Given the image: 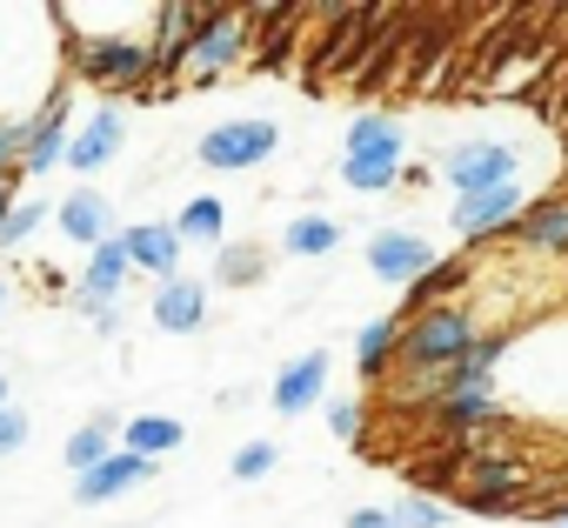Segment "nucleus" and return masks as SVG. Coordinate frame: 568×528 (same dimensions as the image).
Returning <instances> with one entry per match:
<instances>
[{
	"instance_id": "obj_1",
	"label": "nucleus",
	"mask_w": 568,
	"mask_h": 528,
	"mask_svg": "<svg viewBox=\"0 0 568 528\" xmlns=\"http://www.w3.org/2000/svg\"><path fill=\"white\" fill-rule=\"evenodd\" d=\"M54 34H61V68H68L81 88L141 94V88L154 81V48L134 41V34H74L61 14H54Z\"/></svg>"
},
{
	"instance_id": "obj_2",
	"label": "nucleus",
	"mask_w": 568,
	"mask_h": 528,
	"mask_svg": "<svg viewBox=\"0 0 568 528\" xmlns=\"http://www.w3.org/2000/svg\"><path fill=\"white\" fill-rule=\"evenodd\" d=\"M247 54H254V34H247V14H234V8H207L201 14V28H194V41H187V54H181V88H214V81H227L234 68H247Z\"/></svg>"
},
{
	"instance_id": "obj_3",
	"label": "nucleus",
	"mask_w": 568,
	"mask_h": 528,
	"mask_svg": "<svg viewBox=\"0 0 568 528\" xmlns=\"http://www.w3.org/2000/svg\"><path fill=\"white\" fill-rule=\"evenodd\" d=\"M274 154H281V121H267V114L214 121L201 134V148H194V161L214 167V174H247V167H267Z\"/></svg>"
},
{
	"instance_id": "obj_4",
	"label": "nucleus",
	"mask_w": 568,
	"mask_h": 528,
	"mask_svg": "<svg viewBox=\"0 0 568 528\" xmlns=\"http://www.w3.org/2000/svg\"><path fill=\"white\" fill-rule=\"evenodd\" d=\"M442 181L455 187V201L488 194V187H515V181H521V148H515V141H495V134L455 141V148L442 154Z\"/></svg>"
},
{
	"instance_id": "obj_5",
	"label": "nucleus",
	"mask_w": 568,
	"mask_h": 528,
	"mask_svg": "<svg viewBox=\"0 0 568 528\" xmlns=\"http://www.w3.org/2000/svg\"><path fill=\"white\" fill-rule=\"evenodd\" d=\"M435 261H442V254H435V241H428L422 227H375V234H368V275L388 282V288H402V295L435 268Z\"/></svg>"
},
{
	"instance_id": "obj_6",
	"label": "nucleus",
	"mask_w": 568,
	"mask_h": 528,
	"mask_svg": "<svg viewBox=\"0 0 568 528\" xmlns=\"http://www.w3.org/2000/svg\"><path fill=\"white\" fill-rule=\"evenodd\" d=\"M521 207H528L521 181H515V187H488V194H468V201H455V207H448V227H455L468 247H481V241H501V234L521 221Z\"/></svg>"
},
{
	"instance_id": "obj_7",
	"label": "nucleus",
	"mask_w": 568,
	"mask_h": 528,
	"mask_svg": "<svg viewBox=\"0 0 568 528\" xmlns=\"http://www.w3.org/2000/svg\"><path fill=\"white\" fill-rule=\"evenodd\" d=\"M68 134H74V94L61 88L34 121H28V148H21V181L28 174H48V167H68Z\"/></svg>"
},
{
	"instance_id": "obj_8",
	"label": "nucleus",
	"mask_w": 568,
	"mask_h": 528,
	"mask_svg": "<svg viewBox=\"0 0 568 528\" xmlns=\"http://www.w3.org/2000/svg\"><path fill=\"white\" fill-rule=\"evenodd\" d=\"M121 141H128V114H121L114 101H101V108H88V121L68 134V167H74V174H101V167L121 154Z\"/></svg>"
},
{
	"instance_id": "obj_9",
	"label": "nucleus",
	"mask_w": 568,
	"mask_h": 528,
	"mask_svg": "<svg viewBox=\"0 0 568 528\" xmlns=\"http://www.w3.org/2000/svg\"><path fill=\"white\" fill-rule=\"evenodd\" d=\"M161 475V461H141V455H128V448H114L101 468H88V475H74V501L81 508H108V501H121V495H134L141 481H154Z\"/></svg>"
},
{
	"instance_id": "obj_10",
	"label": "nucleus",
	"mask_w": 568,
	"mask_h": 528,
	"mask_svg": "<svg viewBox=\"0 0 568 528\" xmlns=\"http://www.w3.org/2000/svg\"><path fill=\"white\" fill-rule=\"evenodd\" d=\"M322 395H328V355L322 348L295 355L288 368H274V382H267L274 415H308V408H322Z\"/></svg>"
},
{
	"instance_id": "obj_11",
	"label": "nucleus",
	"mask_w": 568,
	"mask_h": 528,
	"mask_svg": "<svg viewBox=\"0 0 568 528\" xmlns=\"http://www.w3.org/2000/svg\"><path fill=\"white\" fill-rule=\"evenodd\" d=\"M54 221H61V234H68V241H81L88 254H94L101 241H114V234H121V227H114V201H108L94 181H81L74 194H61Z\"/></svg>"
},
{
	"instance_id": "obj_12",
	"label": "nucleus",
	"mask_w": 568,
	"mask_h": 528,
	"mask_svg": "<svg viewBox=\"0 0 568 528\" xmlns=\"http://www.w3.org/2000/svg\"><path fill=\"white\" fill-rule=\"evenodd\" d=\"M515 247L528 254H548V261H568V194H541L521 207V221L508 227Z\"/></svg>"
},
{
	"instance_id": "obj_13",
	"label": "nucleus",
	"mask_w": 568,
	"mask_h": 528,
	"mask_svg": "<svg viewBox=\"0 0 568 528\" xmlns=\"http://www.w3.org/2000/svg\"><path fill=\"white\" fill-rule=\"evenodd\" d=\"M121 247L134 261V275H154V282L181 275V234H174V221H134V227H121Z\"/></svg>"
},
{
	"instance_id": "obj_14",
	"label": "nucleus",
	"mask_w": 568,
	"mask_h": 528,
	"mask_svg": "<svg viewBox=\"0 0 568 528\" xmlns=\"http://www.w3.org/2000/svg\"><path fill=\"white\" fill-rule=\"evenodd\" d=\"M148 315H154V328H161V335H201V322H207V282H187V275L154 282Z\"/></svg>"
},
{
	"instance_id": "obj_15",
	"label": "nucleus",
	"mask_w": 568,
	"mask_h": 528,
	"mask_svg": "<svg viewBox=\"0 0 568 528\" xmlns=\"http://www.w3.org/2000/svg\"><path fill=\"white\" fill-rule=\"evenodd\" d=\"M342 161H388V167H408V134L395 114H355L348 121V141H342Z\"/></svg>"
},
{
	"instance_id": "obj_16",
	"label": "nucleus",
	"mask_w": 568,
	"mask_h": 528,
	"mask_svg": "<svg viewBox=\"0 0 568 528\" xmlns=\"http://www.w3.org/2000/svg\"><path fill=\"white\" fill-rule=\"evenodd\" d=\"M475 282V261L468 254H448V261H435V268L408 288V302H402V322L408 315H428V308H455V295Z\"/></svg>"
},
{
	"instance_id": "obj_17",
	"label": "nucleus",
	"mask_w": 568,
	"mask_h": 528,
	"mask_svg": "<svg viewBox=\"0 0 568 528\" xmlns=\"http://www.w3.org/2000/svg\"><path fill=\"white\" fill-rule=\"evenodd\" d=\"M134 282V261H128V247H121V234L114 241H101L94 254H88V268H81V295H94V302H121V288Z\"/></svg>"
},
{
	"instance_id": "obj_18",
	"label": "nucleus",
	"mask_w": 568,
	"mask_h": 528,
	"mask_svg": "<svg viewBox=\"0 0 568 528\" xmlns=\"http://www.w3.org/2000/svg\"><path fill=\"white\" fill-rule=\"evenodd\" d=\"M335 247H342V221L322 214V207H308V214H295L288 227H281V254H295V261H322Z\"/></svg>"
},
{
	"instance_id": "obj_19",
	"label": "nucleus",
	"mask_w": 568,
	"mask_h": 528,
	"mask_svg": "<svg viewBox=\"0 0 568 528\" xmlns=\"http://www.w3.org/2000/svg\"><path fill=\"white\" fill-rule=\"evenodd\" d=\"M181 441H187V428H181L174 415H128V422H121V448L141 455V461H161V455H174Z\"/></svg>"
},
{
	"instance_id": "obj_20",
	"label": "nucleus",
	"mask_w": 568,
	"mask_h": 528,
	"mask_svg": "<svg viewBox=\"0 0 568 528\" xmlns=\"http://www.w3.org/2000/svg\"><path fill=\"white\" fill-rule=\"evenodd\" d=\"M114 448H121V415H108V408H101V415H88V422L68 435V468H74V475H88V468H101Z\"/></svg>"
},
{
	"instance_id": "obj_21",
	"label": "nucleus",
	"mask_w": 568,
	"mask_h": 528,
	"mask_svg": "<svg viewBox=\"0 0 568 528\" xmlns=\"http://www.w3.org/2000/svg\"><path fill=\"white\" fill-rule=\"evenodd\" d=\"M462 488H488V495H528V461L521 455H508V448H488V455H475V461H462Z\"/></svg>"
},
{
	"instance_id": "obj_22",
	"label": "nucleus",
	"mask_w": 568,
	"mask_h": 528,
	"mask_svg": "<svg viewBox=\"0 0 568 528\" xmlns=\"http://www.w3.org/2000/svg\"><path fill=\"white\" fill-rule=\"evenodd\" d=\"M174 234H181V247H221V234H227V207H221L214 194H187L181 214H174Z\"/></svg>"
},
{
	"instance_id": "obj_23",
	"label": "nucleus",
	"mask_w": 568,
	"mask_h": 528,
	"mask_svg": "<svg viewBox=\"0 0 568 528\" xmlns=\"http://www.w3.org/2000/svg\"><path fill=\"white\" fill-rule=\"evenodd\" d=\"M395 348H402V315L368 322V328L355 335V368H362V382H382V375L395 368Z\"/></svg>"
},
{
	"instance_id": "obj_24",
	"label": "nucleus",
	"mask_w": 568,
	"mask_h": 528,
	"mask_svg": "<svg viewBox=\"0 0 568 528\" xmlns=\"http://www.w3.org/2000/svg\"><path fill=\"white\" fill-rule=\"evenodd\" d=\"M267 275V247L261 241H221L214 247V288H254Z\"/></svg>"
},
{
	"instance_id": "obj_25",
	"label": "nucleus",
	"mask_w": 568,
	"mask_h": 528,
	"mask_svg": "<svg viewBox=\"0 0 568 528\" xmlns=\"http://www.w3.org/2000/svg\"><path fill=\"white\" fill-rule=\"evenodd\" d=\"M408 181V167H388V161H342V187L348 194H395Z\"/></svg>"
},
{
	"instance_id": "obj_26",
	"label": "nucleus",
	"mask_w": 568,
	"mask_h": 528,
	"mask_svg": "<svg viewBox=\"0 0 568 528\" xmlns=\"http://www.w3.org/2000/svg\"><path fill=\"white\" fill-rule=\"evenodd\" d=\"M442 521H455L442 495H422V488H408V495L395 501V528H442Z\"/></svg>"
},
{
	"instance_id": "obj_27",
	"label": "nucleus",
	"mask_w": 568,
	"mask_h": 528,
	"mask_svg": "<svg viewBox=\"0 0 568 528\" xmlns=\"http://www.w3.org/2000/svg\"><path fill=\"white\" fill-rule=\"evenodd\" d=\"M54 214V201H21L14 214H8V227H0V254H14V247H28L34 234H41V221Z\"/></svg>"
},
{
	"instance_id": "obj_28",
	"label": "nucleus",
	"mask_w": 568,
	"mask_h": 528,
	"mask_svg": "<svg viewBox=\"0 0 568 528\" xmlns=\"http://www.w3.org/2000/svg\"><path fill=\"white\" fill-rule=\"evenodd\" d=\"M274 461H281V448H274V441H241V448H234V461H227V475H234V481H267V475H274Z\"/></svg>"
},
{
	"instance_id": "obj_29",
	"label": "nucleus",
	"mask_w": 568,
	"mask_h": 528,
	"mask_svg": "<svg viewBox=\"0 0 568 528\" xmlns=\"http://www.w3.org/2000/svg\"><path fill=\"white\" fill-rule=\"evenodd\" d=\"M28 435H34V422H28V408H0V461H8V455H21L28 448Z\"/></svg>"
},
{
	"instance_id": "obj_30",
	"label": "nucleus",
	"mask_w": 568,
	"mask_h": 528,
	"mask_svg": "<svg viewBox=\"0 0 568 528\" xmlns=\"http://www.w3.org/2000/svg\"><path fill=\"white\" fill-rule=\"evenodd\" d=\"M21 148H28V128L0 121V174H21Z\"/></svg>"
},
{
	"instance_id": "obj_31",
	"label": "nucleus",
	"mask_w": 568,
	"mask_h": 528,
	"mask_svg": "<svg viewBox=\"0 0 568 528\" xmlns=\"http://www.w3.org/2000/svg\"><path fill=\"white\" fill-rule=\"evenodd\" d=\"M328 428L335 441H362V402H328Z\"/></svg>"
},
{
	"instance_id": "obj_32",
	"label": "nucleus",
	"mask_w": 568,
	"mask_h": 528,
	"mask_svg": "<svg viewBox=\"0 0 568 528\" xmlns=\"http://www.w3.org/2000/svg\"><path fill=\"white\" fill-rule=\"evenodd\" d=\"M342 528H395V508H355Z\"/></svg>"
},
{
	"instance_id": "obj_33",
	"label": "nucleus",
	"mask_w": 568,
	"mask_h": 528,
	"mask_svg": "<svg viewBox=\"0 0 568 528\" xmlns=\"http://www.w3.org/2000/svg\"><path fill=\"white\" fill-rule=\"evenodd\" d=\"M14 207H21V174H0V227H8Z\"/></svg>"
},
{
	"instance_id": "obj_34",
	"label": "nucleus",
	"mask_w": 568,
	"mask_h": 528,
	"mask_svg": "<svg viewBox=\"0 0 568 528\" xmlns=\"http://www.w3.org/2000/svg\"><path fill=\"white\" fill-rule=\"evenodd\" d=\"M94 328H101V335H121V302H108V308L94 315Z\"/></svg>"
},
{
	"instance_id": "obj_35",
	"label": "nucleus",
	"mask_w": 568,
	"mask_h": 528,
	"mask_svg": "<svg viewBox=\"0 0 568 528\" xmlns=\"http://www.w3.org/2000/svg\"><path fill=\"white\" fill-rule=\"evenodd\" d=\"M8 308H14V288H8V282H0V322H8Z\"/></svg>"
},
{
	"instance_id": "obj_36",
	"label": "nucleus",
	"mask_w": 568,
	"mask_h": 528,
	"mask_svg": "<svg viewBox=\"0 0 568 528\" xmlns=\"http://www.w3.org/2000/svg\"><path fill=\"white\" fill-rule=\"evenodd\" d=\"M14 402V382H8V368H0V408H8Z\"/></svg>"
},
{
	"instance_id": "obj_37",
	"label": "nucleus",
	"mask_w": 568,
	"mask_h": 528,
	"mask_svg": "<svg viewBox=\"0 0 568 528\" xmlns=\"http://www.w3.org/2000/svg\"><path fill=\"white\" fill-rule=\"evenodd\" d=\"M541 528H568V521H541Z\"/></svg>"
}]
</instances>
